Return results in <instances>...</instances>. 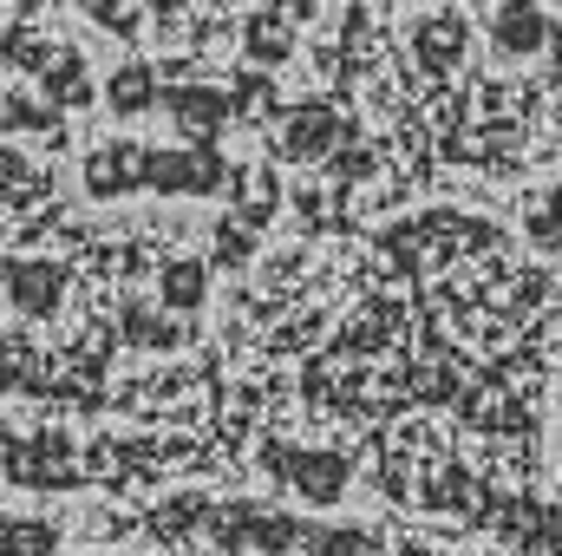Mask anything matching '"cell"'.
I'll return each instance as SVG.
<instances>
[{
    "mask_svg": "<svg viewBox=\"0 0 562 556\" xmlns=\"http://www.w3.org/2000/svg\"><path fill=\"white\" fill-rule=\"evenodd\" d=\"M138 190H157V197H210L223 190V164L196 144H150L138 151Z\"/></svg>",
    "mask_w": 562,
    "mask_h": 556,
    "instance_id": "6da1fadb",
    "label": "cell"
},
{
    "mask_svg": "<svg viewBox=\"0 0 562 556\" xmlns=\"http://www.w3.org/2000/svg\"><path fill=\"white\" fill-rule=\"evenodd\" d=\"M0 288L13 301V314H26V321H53L66 308V269L53 256H7L0 263Z\"/></svg>",
    "mask_w": 562,
    "mask_h": 556,
    "instance_id": "7a4b0ae2",
    "label": "cell"
},
{
    "mask_svg": "<svg viewBox=\"0 0 562 556\" xmlns=\"http://www.w3.org/2000/svg\"><path fill=\"white\" fill-rule=\"evenodd\" d=\"M276 471L294 485V498L301 504H334L340 491H347V452H327V445H301V452H288L276 458Z\"/></svg>",
    "mask_w": 562,
    "mask_h": 556,
    "instance_id": "3957f363",
    "label": "cell"
},
{
    "mask_svg": "<svg viewBox=\"0 0 562 556\" xmlns=\"http://www.w3.org/2000/svg\"><path fill=\"white\" fill-rule=\"evenodd\" d=\"M157 105L170 112V125H183V132H196V138L223 132V119H229V92H216V86H203V79H190V86L164 92Z\"/></svg>",
    "mask_w": 562,
    "mask_h": 556,
    "instance_id": "277c9868",
    "label": "cell"
},
{
    "mask_svg": "<svg viewBox=\"0 0 562 556\" xmlns=\"http://www.w3.org/2000/svg\"><path fill=\"white\" fill-rule=\"evenodd\" d=\"M334 144H340V119H334V112H321V105H301V112H288V119H281V151H288V157H301V164L327 157Z\"/></svg>",
    "mask_w": 562,
    "mask_h": 556,
    "instance_id": "5b68a950",
    "label": "cell"
},
{
    "mask_svg": "<svg viewBox=\"0 0 562 556\" xmlns=\"http://www.w3.org/2000/svg\"><path fill=\"white\" fill-rule=\"evenodd\" d=\"M157 301H164L170 314H196V308L210 301V263H196V256H170V263L157 269Z\"/></svg>",
    "mask_w": 562,
    "mask_h": 556,
    "instance_id": "8992f818",
    "label": "cell"
},
{
    "mask_svg": "<svg viewBox=\"0 0 562 556\" xmlns=\"http://www.w3.org/2000/svg\"><path fill=\"white\" fill-rule=\"evenodd\" d=\"M157 99H164V92H157V73H150L144 59H125V66L105 79V105H112V119H125V125L144 119V112H157Z\"/></svg>",
    "mask_w": 562,
    "mask_h": 556,
    "instance_id": "52a82bcc",
    "label": "cell"
},
{
    "mask_svg": "<svg viewBox=\"0 0 562 556\" xmlns=\"http://www.w3.org/2000/svg\"><path fill=\"white\" fill-rule=\"evenodd\" d=\"M86 190H92V197H125V190H138V144L119 138V144H105V151H92V157H86Z\"/></svg>",
    "mask_w": 562,
    "mask_h": 556,
    "instance_id": "ba28073f",
    "label": "cell"
},
{
    "mask_svg": "<svg viewBox=\"0 0 562 556\" xmlns=\"http://www.w3.org/2000/svg\"><path fill=\"white\" fill-rule=\"evenodd\" d=\"M86 92H92V79H86V59L72 53V46H59L53 59H46V73H40V99L46 105H86Z\"/></svg>",
    "mask_w": 562,
    "mask_h": 556,
    "instance_id": "9c48e42d",
    "label": "cell"
},
{
    "mask_svg": "<svg viewBox=\"0 0 562 556\" xmlns=\"http://www.w3.org/2000/svg\"><path fill=\"white\" fill-rule=\"evenodd\" d=\"M543 40H550L543 7H537V0H504V13H497V46H504V53H537Z\"/></svg>",
    "mask_w": 562,
    "mask_h": 556,
    "instance_id": "30bf717a",
    "label": "cell"
},
{
    "mask_svg": "<svg viewBox=\"0 0 562 556\" xmlns=\"http://www.w3.org/2000/svg\"><path fill=\"white\" fill-rule=\"evenodd\" d=\"M59 524L53 518H0V556H53Z\"/></svg>",
    "mask_w": 562,
    "mask_h": 556,
    "instance_id": "8fae6325",
    "label": "cell"
},
{
    "mask_svg": "<svg viewBox=\"0 0 562 556\" xmlns=\"http://www.w3.org/2000/svg\"><path fill=\"white\" fill-rule=\"evenodd\" d=\"M0 132H26V138H59V105H46V99H26V92H13V99L0 105Z\"/></svg>",
    "mask_w": 562,
    "mask_h": 556,
    "instance_id": "7c38bea8",
    "label": "cell"
},
{
    "mask_svg": "<svg viewBox=\"0 0 562 556\" xmlns=\"http://www.w3.org/2000/svg\"><path fill=\"white\" fill-rule=\"evenodd\" d=\"M419 53H425V66H458V53H464V20H431L419 33Z\"/></svg>",
    "mask_w": 562,
    "mask_h": 556,
    "instance_id": "4fadbf2b",
    "label": "cell"
},
{
    "mask_svg": "<svg viewBox=\"0 0 562 556\" xmlns=\"http://www.w3.org/2000/svg\"><path fill=\"white\" fill-rule=\"evenodd\" d=\"M307 556H373V537L367 531H307Z\"/></svg>",
    "mask_w": 562,
    "mask_h": 556,
    "instance_id": "5bb4252c",
    "label": "cell"
},
{
    "mask_svg": "<svg viewBox=\"0 0 562 556\" xmlns=\"http://www.w3.org/2000/svg\"><path fill=\"white\" fill-rule=\"evenodd\" d=\"M125 327H132V341H138V347H177V327H170V321H157V314H132Z\"/></svg>",
    "mask_w": 562,
    "mask_h": 556,
    "instance_id": "9a60e30c",
    "label": "cell"
},
{
    "mask_svg": "<svg viewBox=\"0 0 562 556\" xmlns=\"http://www.w3.org/2000/svg\"><path fill=\"white\" fill-rule=\"evenodd\" d=\"M72 7H86L92 20H119V0H72Z\"/></svg>",
    "mask_w": 562,
    "mask_h": 556,
    "instance_id": "2e32d148",
    "label": "cell"
},
{
    "mask_svg": "<svg viewBox=\"0 0 562 556\" xmlns=\"http://www.w3.org/2000/svg\"><path fill=\"white\" fill-rule=\"evenodd\" d=\"M150 7H157V13H170V7H177V0H150Z\"/></svg>",
    "mask_w": 562,
    "mask_h": 556,
    "instance_id": "e0dca14e",
    "label": "cell"
}]
</instances>
